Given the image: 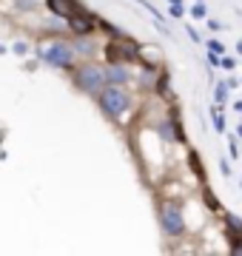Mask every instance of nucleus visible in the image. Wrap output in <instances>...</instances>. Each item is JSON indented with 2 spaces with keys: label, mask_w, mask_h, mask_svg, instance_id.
<instances>
[{
  "label": "nucleus",
  "mask_w": 242,
  "mask_h": 256,
  "mask_svg": "<svg viewBox=\"0 0 242 256\" xmlns=\"http://www.w3.org/2000/svg\"><path fill=\"white\" fill-rule=\"evenodd\" d=\"M137 54H140V46L131 43L128 37H120V34H117V40H112L106 46V57L112 63H128V60H137Z\"/></svg>",
  "instance_id": "1"
},
{
  "label": "nucleus",
  "mask_w": 242,
  "mask_h": 256,
  "mask_svg": "<svg viewBox=\"0 0 242 256\" xmlns=\"http://www.w3.org/2000/svg\"><path fill=\"white\" fill-rule=\"evenodd\" d=\"M100 106L106 114H112V117H117V114H122V111L128 108V94L120 92V88H106V92L100 94Z\"/></svg>",
  "instance_id": "2"
},
{
  "label": "nucleus",
  "mask_w": 242,
  "mask_h": 256,
  "mask_svg": "<svg viewBox=\"0 0 242 256\" xmlns=\"http://www.w3.org/2000/svg\"><path fill=\"white\" fill-rule=\"evenodd\" d=\"M102 82H106V72L97 68V66H83L80 72H77V86L83 88V92H100Z\"/></svg>",
  "instance_id": "3"
},
{
  "label": "nucleus",
  "mask_w": 242,
  "mask_h": 256,
  "mask_svg": "<svg viewBox=\"0 0 242 256\" xmlns=\"http://www.w3.org/2000/svg\"><path fill=\"white\" fill-rule=\"evenodd\" d=\"M43 60H46L48 66L66 68V66H72V60H74V52L66 46V43H54V46H48L46 52H43Z\"/></svg>",
  "instance_id": "4"
},
{
  "label": "nucleus",
  "mask_w": 242,
  "mask_h": 256,
  "mask_svg": "<svg viewBox=\"0 0 242 256\" xmlns=\"http://www.w3.org/2000/svg\"><path fill=\"white\" fill-rule=\"evenodd\" d=\"M162 228L168 234H182V216L177 208H166L162 210Z\"/></svg>",
  "instance_id": "5"
},
{
  "label": "nucleus",
  "mask_w": 242,
  "mask_h": 256,
  "mask_svg": "<svg viewBox=\"0 0 242 256\" xmlns=\"http://www.w3.org/2000/svg\"><path fill=\"white\" fill-rule=\"evenodd\" d=\"M48 9L54 14H60V18H72L74 12H80L74 0H48Z\"/></svg>",
  "instance_id": "6"
},
{
  "label": "nucleus",
  "mask_w": 242,
  "mask_h": 256,
  "mask_svg": "<svg viewBox=\"0 0 242 256\" xmlns=\"http://www.w3.org/2000/svg\"><path fill=\"white\" fill-rule=\"evenodd\" d=\"M68 23H72V28H74L77 34H88V32H92V18H86L83 12H74V14L68 18Z\"/></svg>",
  "instance_id": "7"
},
{
  "label": "nucleus",
  "mask_w": 242,
  "mask_h": 256,
  "mask_svg": "<svg viewBox=\"0 0 242 256\" xmlns=\"http://www.w3.org/2000/svg\"><path fill=\"white\" fill-rule=\"evenodd\" d=\"M106 80H108V82H114V86H120V82H126V80H128V72H126L122 66L112 63V68L106 72Z\"/></svg>",
  "instance_id": "8"
},
{
  "label": "nucleus",
  "mask_w": 242,
  "mask_h": 256,
  "mask_svg": "<svg viewBox=\"0 0 242 256\" xmlns=\"http://www.w3.org/2000/svg\"><path fill=\"white\" fill-rule=\"evenodd\" d=\"M188 162H191V168H194L196 176H205V174H202V165H200V156H196L194 151H191V156H188Z\"/></svg>",
  "instance_id": "9"
},
{
  "label": "nucleus",
  "mask_w": 242,
  "mask_h": 256,
  "mask_svg": "<svg viewBox=\"0 0 242 256\" xmlns=\"http://www.w3.org/2000/svg\"><path fill=\"white\" fill-rule=\"evenodd\" d=\"M205 202H208V208H211V210H216V208H220V205H216V200H214V194L208 191V188H205Z\"/></svg>",
  "instance_id": "10"
},
{
  "label": "nucleus",
  "mask_w": 242,
  "mask_h": 256,
  "mask_svg": "<svg viewBox=\"0 0 242 256\" xmlns=\"http://www.w3.org/2000/svg\"><path fill=\"white\" fill-rule=\"evenodd\" d=\"M208 12H205V3L202 0H196V6H194V18H205Z\"/></svg>",
  "instance_id": "11"
},
{
  "label": "nucleus",
  "mask_w": 242,
  "mask_h": 256,
  "mask_svg": "<svg viewBox=\"0 0 242 256\" xmlns=\"http://www.w3.org/2000/svg\"><path fill=\"white\" fill-rule=\"evenodd\" d=\"M216 102H220V106H225V82L216 88Z\"/></svg>",
  "instance_id": "12"
},
{
  "label": "nucleus",
  "mask_w": 242,
  "mask_h": 256,
  "mask_svg": "<svg viewBox=\"0 0 242 256\" xmlns=\"http://www.w3.org/2000/svg\"><path fill=\"white\" fill-rule=\"evenodd\" d=\"M214 122H216V128H220V131L225 128V122H222V114H220V111H214Z\"/></svg>",
  "instance_id": "13"
},
{
  "label": "nucleus",
  "mask_w": 242,
  "mask_h": 256,
  "mask_svg": "<svg viewBox=\"0 0 242 256\" xmlns=\"http://www.w3.org/2000/svg\"><path fill=\"white\" fill-rule=\"evenodd\" d=\"M34 3H38V0H18V6H23V9H32Z\"/></svg>",
  "instance_id": "14"
},
{
  "label": "nucleus",
  "mask_w": 242,
  "mask_h": 256,
  "mask_svg": "<svg viewBox=\"0 0 242 256\" xmlns=\"http://www.w3.org/2000/svg\"><path fill=\"white\" fill-rule=\"evenodd\" d=\"M14 52L18 54H26V43H14Z\"/></svg>",
  "instance_id": "15"
},
{
  "label": "nucleus",
  "mask_w": 242,
  "mask_h": 256,
  "mask_svg": "<svg viewBox=\"0 0 242 256\" xmlns=\"http://www.w3.org/2000/svg\"><path fill=\"white\" fill-rule=\"evenodd\" d=\"M240 137H242V128H240Z\"/></svg>",
  "instance_id": "16"
},
{
  "label": "nucleus",
  "mask_w": 242,
  "mask_h": 256,
  "mask_svg": "<svg viewBox=\"0 0 242 256\" xmlns=\"http://www.w3.org/2000/svg\"><path fill=\"white\" fill-rule=\"evenodd\" d=\"M240 52H242V43H240Z\"/></svg>",
  "instance_id": "17"
}]
</instances>
